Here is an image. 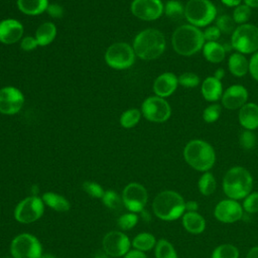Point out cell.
Wrapping results in <instances>:
<instances>
[{
	"label": "cell",
	"mask_w": 258,
	"mask_h": 258,
	"mask_svg": "<svg viewBox=\"0 0 258 258\" xmlns=\"http://www.w3.org/2000/svg\"><path fill=\"white\" fill-rule=\"evenodd\" d=\"M205 42L203 30L189 23L178 26L171 36L174 51L182 56H191L198 53L203 49Z\"/></svg>",
	"instance_id": "6da1fadb"
},
{
	"label": "cell",
	"mask_w": 258,
	"mask_h": 258,
	"mask_svg": "<svg viewBox=\"0 0 258 258\" xmlns=\"http://www.w3.org/2000/svg\"><path fill=\"white\" fill-rule=\"evenodd\" d=\"M166 41L163 33L154 28L140 31L133 40L135 54L144 60H152L159 57L165 50Z\"/></svg>",
	"instance_id": "7a4b0ae2"
},
{
	"label": "cell",
	"mask_w": 258,
	"mask_h": 258,
	"mask_svg": "<svg viewBox=\"0 0 258 258\" xmlns=\"http://www.w3.org/2000/svg\"><path fill=\"white\" fill-rule=\"evenodd\" d=\"M183 158L194 169L206 172L214 166L216 152L209 142L202 139H192L183 148Z\"/></svg>",
	"instance_id": "3957f363"
},
{
	"label": "cell",
	"mask_w": 258,
	"mask_h": 258,
	"mask_svg": "<svg viewBox=\"0 0 258 258\" xmlns=\"http://www.w3.org/2000/svg\"><path fill=\"white\" fill-rule=\"evenodd\" d=\"M223 190L232 200L245 199L252 190L253 177L248 169L242 166H233L225 173Z\"/></svg>",
	"instance_id": "277c9868"
},
{
	"label": "cell",
	"mask_w": 258,
	"mask_h": 258,
	"mask_svg": "<svg viewBox=\"0 0 258 258\" xmlns=\"http://www.w3.org/2000/svg\"><path fill=\"white\" fill-rule=\"evenodd\" d=\"M152 209L157 218L163 221H174L185 212L183 198L174 190H163L153 200Z\"/></svg>",
	"instance_id": "5b68a950"
},
{
	"label": "cell",
	"mask_w": 258,
	"mask_h": 258,
	"mask_svg": "<svg viewBox=\"0 0 258 258\" xmlns=\"http://www.w3.org/2000/svg\"><path fill=\"white\" fill-rule=\"evenodd\" d=\"M187 22L199 28L209 26L217 18V7L211 0H188L184 6Z\"/></svg>",
	"instance_id": "8992f818"
},
{
	"label": "cell",
	"mask_w": 258,
	"mask_h": 258,
	"mask_svg": "<svg viewBox=\"0 0 258 258\" xmlns=\"http://www.w3.org/2000/svg\"><path fill=\"white\" fill-rule=\"evenodd\" d=\"M231 47L242 54H253L258 50V26L252 23L238 25L231 35Z\"/></svg>",
	"instance_id": "52a82bcc"
},
{
	"label": "cell",
	"mask_w": 258,
	"mask_h": 258,
	"mask_svg": "<svg viewBox=\"0 0 258 258\" xmlns=\"http://www.w3.org/2000/svg\"><path fill=\"white\" fill-rule=\"evenodd\" d=\"M133 47L126 42H116L111 44L105 52L106 63L116 70L130 68L135 61Z\"/></svg>",
	"instance_id": "ba28073f"
},
{
	"label": "cell",
	"mask_w": 258,
	"mask_h": 258,
	"mask_svg": "<svg viewBox=\"0 0 258 258\" xmlns=\"http://www.w3.org/2000/svg\"><path fill=\"white\" fill-rule=\"evenodd\" d=\"M10 252L13 258H40L42 255L37 238L27 233L20 234L12 240Z\"/></svg>",
	"instance_id": "9c48e42d"
},
{
	"label": "cell",
	"mask_w": 258,
	"mask_h": 258,
	"mask_svg": "<svg viewBox=\"0 0 258 258\" xmlns=\"http://www.w3.org/2000/svg\"><path fill=\"white\" fill-rule=\"evenodd\" d=\"M141 114L148 121L162 123L169 119L171 115V107L164 98L152 96L143 101Z\"/></svg>",
	"instance_id": "30bf717a"
},
{
	"label": "cell",
	"mask_w": 258,
	"mask_h": 258,
	"mask_svg": "<svg viewBox=\"0 0 258 258\" xmlns=\"http://www.w3.org/2000/svg\"><path fill=\"white\" fill-rule=\"evenodd\" d=\"M42 199L32 196L22 200L15 208L14 217L16 221L22 224L33 223L38 220L44 211Z\"/></svg>",
	"instance_id": "8fae6325"
},
{
	"label": "cell",
	"mask_w": 258,
	"mask_h": 258,
	"mask_svg": "<svg viewBox=\"0 0 258 258\" xmlns=\"http://www.w3.org/2000/svg\"><path fill=\"white\" fill-rule=\"evenodd\" d=\"M148 195L146 188L137 182H131L125 186L122 192L123 205L131 212H141L146 203Z\"/></svg>",
	"instance_id": "7c38bea8"
},
{
	"label": "cell",
	"mask_w": 258,
	"mask_h": 258,
	"mask_svg": "<svg viewBox=\"0 0 258 258\" xmlns=\"http://www.w3.org/2000/svg\"><path fill=\"white\" fill-rule=\"evenodd\" d=\"M130 9L135 17L145 21H152L162 15L164 4L161 0H133Z\"/></svg>",
	"instance_id": "4fadbf2b"
},
{
	"label": "cell",
	"mask_w": 258,
	"mask_h": 258,
	"mask_svg": "<svg viewBox=\"0 0 258 258\" xmlns=\"http://www.w3.org/2000/svg\"><path fill=\"white\" fill-rule=\"evenodd\" d=\"M24 104L22 92L11 86L0 89V113L13 115L18 113Z\"/></svg>",
	"instance_id": "5bb4252c"
},
{
	"label": "cell",
	"mask_w": 258,
	"mask_h": 258,
	"mask_svg": "<svg viewBox=\"0 0 258 258\" xmlns=\"http://www.w3.org/2000/svg\"><path fill=\"white\" fill-rule=\"evenodd\" d=\"M130 240L122 232L112 231L105 235L103 239V249L108 256L121 257L130 249Z\"/></svg>",
	"instance_id": "9a60e30c"
},
{
	"label": "cell",
	"mask_w": 258,
	"mask_h": 258,
	"mask_svg": "<svg viewBox=\"0 0 258 258\" xmlns=\"http://www.w3.org/2000/svg\"><path fill=\"white\" fill-rule=\"evenodd\" d=\"M214 216L222 223H235L243 217V207L236 200H223L215 207Z\"/></svg>",
	"instance_id": "2e32d148"
},
{
	"label": "cell",
	"mask_w": 258,
	"mask_h": 258,
	"mask_svg": "<svg viewBox=\"0 0 258 258\" xmlns=\"http://www.w3.org/2000/svg\"><path fill=\"white\" fill-rule=\"evenodd\" d=\"M248 90L244 86L236 84L228 87L223 92L221 102L223 107H225L226 109L237 110L248 102Z\"/></svg>",
	"instance_id": "e0dca14e"
},
{
	"label": "cell",
	"mask_w": 258,
	"mask_h": 258,
	"mask_svg": "<svg viewBox=\"0 0 258 258\" xmlns=\"http://www.w3.org/2000/svg\"><path fill=\"white\" fill-rule=\"evenodd\" d=\"M23 25L16 19L7 18L0 21V42L12 44L21 39Z\"/></svg>",
	"instance_id": "ac0fdd59"
},
{
	"label": "cell",
	"mask_w": 258,
	"mask_h": 258,
	"mask_svg": "<svg viewBox=\"0 0 258 258\" xmlns=\"http://www.w3.org/2000/svg\"><path fill=\"white\" fill-rule=\"evenodd\" d=\"M178 86V79L173 73H163L159 75L153 83V91L160 98L171 96Z\"/></svg>",
	"instance_id": "d6986e66"
},
{
	"label": "cell",
	"mask_w": 258,
	"mask_h": 258,
	"mask_svg": "<svg viewBox=\"0 0 258 258\" xmlns=\"http://www.w3.org/2000/svg\"><path fill=\"white\" fill-rule=\"evenodd\" d=\"M238 120L244 130L254 131L258 128V104L247 102L239 109Z\"/></svg>",
	"instance_id": "ffe728a7"
},
{
	"label": "cell",
	"mask_w": 258,
	"mask_h": 258,
	"mask_svg": "<svg viewBox=\"0 0 258 258\" xmlns=\"http://www.w3.org/2000/svg\"><path fill=\"white\" fill-rule=\"evenodd\" d=\"M223 85L222 81L216 79L214 76L207 77L201 87V93L203 98L211 103H215L222 98L223 95Z\"/></svg>",
	"instance_id": "44dd1931"
},
{
	"label": "cell",
	"mask_w": 258,
	"mask_h": 258,
	"mask_svg": "<svg viewBox=\"0 0 258 258\" xmlns=\"http://www.w3.org/2000/svg\"><path fill=\"white\" fill-rule=\"evenodd\" d=\"M182 226L190 234L198 235L205 231L206 221L202 215L197 212H185L182 215Z\"/></svg>",
	"instance_id": "7402d4cb"
},
{
	"label": "cell",
	"mask_w": 258,
	"mask_h": 258,
	"mask_svg": "<svg viewBox=\"0 0 258 258\" xmlns=\"http://www.w3.org/2000/svg\"><path fill=\"white\" fill-rule=\"evenodd\" d=\"M202 50L204 57L212 63L222 62L227 53L226 47L218 41H206Z\"/></svg>",
	"instance_id": "603a6c76"
},
{
	"label": "cell",
	"mask_w": 258,
	"mask_h": 258,
	"mask_svg": "<svg viewBox=\"0 0 258 258\" xmlns=\"http://www.w3.org/2000/svg\"><path fill=\"white\" fill-rule=\"evenodd\" d=\"M228 69L234 77L242 78L249 73V60L245 54L233 52L228 59Z\"/></svg>",
	"instance_id": "cb8c5ba5"
},
{
	"label": "cell",
	"mask_w": 258,
	"mask_h": 258,
	"mask_svg": "<svg viewBox=\"0 0 258 258\" xmlns=\"http://www.w3.org/2000/svg\"><path fill=\"white\" fill-rule=\"evenodd\" d=\"M48 0H17L18 9L26 15H39L46 11Z\"/></svg>",
	"instance_id": "d4e9b609"
},
{
	"label": "cell",
	"mask_w": 258,
	"mask_h": 258,
	"mask_svg": "<svg viewBox=\"0 0 258 258\" xmlns=\"http://www.w3.org/2000/svg\"><path fill=\"white\" fill-rule=\"evenodd\" d=\"M56 36V26L52 22H44L38 26L35 31V38L38 45H48Z\"/></svg>",
	"instance_id": "484cf974"
},
{
	"label": "cell",
	"mask_w": 258,
	"mask_h": 258,
	"mask_svg": "<svg viewBox=\"0 0 258 258\" xmlns=\"http://www.w3.org/2000/svg\"><path fill=\"white\" fill-rule=\"evenodd\" d=\"M41 199L46 206H48L49 208L53 209L56 212H68L70 210L71 206L69 201L62 196H59L55 192L47 191L42 196Z\"/></svg>",
	"instance_id": "4316f807"
},
{
	"label": "cell",
	"mask_w": 258,
	"mask_h": 258,
	"mask_svg": "<svg viewBox=\"0 0 258 258\" xmlns=\"http://www.w3.org/2000/svg\"><path fill=\"white\" fill-rule=\"evenodd\" d=\"M198 187L203 196H211L217 188V181L213 173L210 171L204 172L198 181Z\"/></svg>",
	"instance_id": "83f0119b"
},
{
	"label": "cell",
	"mask_w": 258,
	"mask_h": 258,
	"mask_svg": "<svg viewBox=\"0 0 258 258\" xmlns=\"http://www.w3.org/2000/svg\"><path fill=\"white\" fill-rule=\"evenodd\" d=\"M156 243H157V242H156V240H155V237H154L152 234L144 232V233L138 234V235L133 239L132 245H133V247H134L136 250L145 252V251H149V250H151L153 247H155Z\"/></svg>",
	"instance_id": "f1b7e54d"
},
{
	"label": "cell",
	"mask_w": 258,
	"mask_h": 258,
	"mask_svg": "<svg viewBox=\"0 0 258 258\" xmlns=\"http://www.w3.org/2000/svg\"><path fill=\"white\" fill-rule=\"evenodd\" d=\"M163 12L171 20H179L184 17V6L180 1L169 0L165 3Z\"/></svg>",
	"instance_id": "f546056e"
},
{
	"label": "cell",
	"mask_w": 258,
	"mask_h": 258,
	"mask_svg": "<svg viewBox=\"0 0 258 258\" xmlns=\"http://www.w3.org/2000/svg\"><path fill=\"white\" fill-rule=\"evenodd\" d=\"M155 258H177V254L170 242L160 239L155 245Z\"/></svg>",
	"instance_id": "4dcf8cb0"
},
{
	"label": "cell",
	"mask_w": 258,
	"mask_h": 258,
	"mask_svg": "<svg viewBox=\"0 0 258 258\" xmlns=\"http://www.w3.org/2000/svg\"><path fill=\"white\" fill-rule=\"evenodd\" d=\"M212 258H239V250L232 244H222L214 249Z\"/></svg>",
	"instance_id": "1f68e13d"
},
{
	"label": "cell",
	"mask_w": 258,
	"mask_h": 258,
	"mask_svg": "<svg viewBox=\"0 0 258 258\" xmlns=\"http://www.w3.org/2000/svg\"><path fill=\"white\" fill-rule=\"evenodd\" d=\"M141 118V112L138 109H128L122 113L120 117V124L124 128H132L137 125Z\"/></svg>",
	"instance_id": "d6a6232c"
},
{
	"label": "cell",
	"mask_w": 258,
	"mask_h": 258,
	"mask_svg": "<svg viewBox=\"0 0 258 258\" xmlns=\"http://www.w3.org/2000/svg\"><path fill=\"white\" fill-rule=\"evenodd\" d=\"M251 13H252V8H250L248 5L244 3L243 4L241 3L240 5L234 8L232 17L236 24L241 25V24L248 23V20L251 17Z\"/></svg>",
	"instance_id": "836d02e7"
},
{
	"label": "cell",
	"mask_w": 258,
	"mask_h": 258,
	"mask_svg": "<svg viewBox=\"0 0 258 258\" xmlns=\"http://www.w3.org/2000/svg\"><path fill=\"white\" fill-rule=\"evenodd\" d=\"M235 24L236 23H235L233 17L229 16V15L223 14L216 18V26L220 29V31L222 33H226V34L233 33L234 29L236 28Z\"/></svg>",
	"instance_id": "e575fe53"
},
{
	"label": "cell",
	"mask_w": 258,
	"mask_h": 258,
	"mask_svg": "<svg viewBox=\"0 0 258 258\" xmlns=\"http://www.w3.org/2000/svg\"><path fill=\"white\" fill-rule=\"evenodd\" d=\"M102 200L105 206L111 210H120L123 205L122 198L119 197L114 190L105 191Z\"/></svg>",
	"instance_id": "d590c367"
},
{
	"label": "cell",
	"mask_w": 258,
	"mask_h": 258,
	"mask_svg": "<svg viewBox=\"0 0 258 258\" xmlns=\"http://www.w3.org/2000/svg\"><path fill=\"white\" fill-rule=\"evenodd\" d=\"M257 143V136L254 131L244 130L239 136V144L245 150L253 149Z\"/></svg>",
	"instance_id": "8d00e7d4"
},
{
	"label": "cell",
	"mask_w": 258,
	"mask_h": 258,
	"mask_svg": "<svg viewBox=\"0 0 258 258\" xmlns=\"http://www.w3.org/2000/svg\"><path fill=\"white\" fill-rule=\"evenodd\" d=\"M177 79H178V85L187 89L197 88L201 83L200 77L197 74L190 73V72L181 74L179 77H177Z\"/></svg>",
	"instance_id": "74e56055"
},
{
	"label": "cell",
	"mask_w": 258,
	"mask_h": 258,
	"mask_svg": "<svg viewBox=\"0 0 258 258\" xmlns=\"http://www.w3.org/2000/svg\"><path fill=\"white\" fill-rule=\"evenodd\" d=\"M221 106L217 103H212L203 111V119L206 123L216 122L221 115Z\"/></svg>",
	"instance_id": "f35d334b"
},
{
	"label": "cell",
	"mask_w": 258,
	"mask_h": 258,
	"mask_svg": "<svg viewBox=\"0 0 258 258\" xmlns=\"http://www.w3.org/2000/svg\"><path fill=\"white\" fill-rule=\"evenodd\" d=\"M243 210L247 213H258V191L250 192L243 202Z\"/></svg>",
	"instance_id": "ab89813d"
},
{
	"label": "cell",
	"mask_w": 258,
	"mask_h": 258,
	"mask_svg": "<svg viewBox=\"0 0 258 258\" xmlns=\"http://www.w3.org/2000/svg\"><path fill=\"white\" fill-rule=\"evenodd\" d=\"M83 188L90 197H93V198H96V199L103 198V196L105 194L102 186L99 183L94 182V181L84 182L83 183Z\"/></svg>",
	"instance_id": "60d3db41"
},
{
	"label": "cell",
	"mask_w": 258,
	"mask_h": 258,
	"mask_svg": "<svg viewBox=\"0 0 258 258\" xmlns=\"http://www.w3.org/2000/svg\"><path fill=\"white\" fill-rule=\"evenodd\" d=\"M137 221L138 217L135 215V213L124 214L118 219V226L122 230H130L137 224Z\"/></svg>",
	"instance_id": "b9f144b4"
},
{
	"label": "cell",
	"mask_w": 258,
	"mask_h": 258,
	"mask_svg": "<svg viewBox=\"0 0 258 258\" xmlns=\"http://www.w3.org/2000/svg\"><path fill=\"white\" fill-rule=\"evenodd\" d=\"M206 41H218L222 32L216 25H209L203 30Z\"/></svg>",
	"instance_id": "7bdbcfd3"
},
{
	"label": "cell",
	"mask_w": 258,
	"mask_h": 258,
	"mask_svg": "<svg viewBox=\"0 0 258 258\" xmlns=\"http://www.w3.org/2000/svg\"><path fill=\"white\" fill-rule=\"evenodd\" d=\"M249 74L258 82V50L252 54L249 60Z\"/></svg>",
	"instance_id": "ee69618b"
},
{
	"label": "cell",
	"mask_w": 258,
	"mask_h": 258,
	"mask_svg": "<svg viewBox=\"0 0 258 258\" xmlns=\"http://www.w3.org/2000/svg\"><path fill=\"white\" fill-rule=\"evenodd\" d=\"M38 45L37 40L33 36H25L20 41V47L25 51H30Z\"/></svg>",
	"instance_id": "f6af8a7d"
},
{
	"label": "cell",
	"mask_w": 258,
	"mask_h": 258,
	"mask_svg": "<svg viewBox=\"0 0 258 258\" xmlns=\"http://www.w3.org/2000/svg\"><path fill=\"white\" fill-rule=\"evenodd\" d=\"M46 12L50 17L60 18L63 15V8L57 3H51V4H48L46 8Z\"/></svg>",
	"instance_id": "bcb514c9"
},
{
	"label": "cell",
	"mask_w": 258,
	"mask_h": 258,
	"mask_svg": "<svg viewBox=\"0 0 258 258\" xmlns=\"http://www.w3.org/2000/svg\"><path fill=\"white\" fill-rule=\"evenodd\" d=\"M124 258H147L146 255L139 250H129L125 255Z\"/></svg>",
	"instance_id": "7dc6e473"
},
{
	"label": "cell",
	"mask_w": 258,
	"mask_h": 258,
	"mask_svg": "<svg viewBox=\"0 0 258 258\" xmlns=\"http://www.w3.org/2000/svg\"><path fill=\"white\" fill-rule=\"evenodd\" d=\"M199 209V205L196 201L185 202V211L186 212H197Z\"/></svg>",
	"instance_id": "c3c4849f"
},
{
	"label": "cell",
	"mask_w": 258,
	"mask_h": 258,
	"mask_svg": "<svg viewBox=\"0 0 258 258\" xmlns=\"http://www.w3.org/2000/svg\"><path fill=\"white\" fill-rule=\"evenodd\" d=\"M225 6L227 7H237L238 5H240L242 3L243 0H220Z\"/></svg>",
	"instance_id": "681fc988"
},
{
	"label": "cell",
	"mask_w": 258,
	"mask_h": 258,
	"mask_svg": "<svg viewBox=\"0 0 258 258\" xmlns=\"http://www.w3.org/2000/svg\"><path fill=\"white\" fill-rule=\"evenodd\" d=\"M246 258H258V246H255L253 248H251L247 255H246Z\"/></svg>",
	"instance_id": "f907efd6"
},
{
	"label": "cell",
	"mask_w": 258,
	"mask_h": 258,
	"mask_svg": "<svg viewBox=\"0 0 258 258\" xmlns=\"http://www.w3.org/2000/svg\"><path fill=\"white\" fill-rule=\"evenodd\" d=\"M214 77H215L216 79H218V80L222 81V79L225 77V70H224V69H222V68H220V69L216 70V71H215V73H214Z\"/></svg>",
	"instance_id": "816d5d0a"
},
{
	"label": "cell",
	"mask_w": 258,
	"mask_h": 258,
	"mask_svg": "<svg viewBox=\"0 0 258 258\" xmlns=\"http://www.w3.org/2000/svg\"><path fill=\"white\" fill-rule=\"evenodd\" d=\"M243 2L250 8H258V0H243Z\"/></svg>",
	"instance_id": "f5cc1de1"
},
{
	"label": "cell",
	"mask_w": 258,
	"mask_h": 258,
	"mask_svg": "<svg viewBox=\"0 0 258 258\" xmlns=\"http://www.w3.org/2000/svg\"><path fill=\"white\" fill-rule=\"evenodd\" d=\"M94 258H108V255L106 253H98L95 255Z\"/></svg>",
	"instance_id": "db71d44e"
},
{
	"label": "cell",
	"mask_w": 258,
	"mask_h": 258,
	"mask_svg": "<svg viewBox=\"0 0 258 258\" xmlns=\"http://www.w3.org/2000/svg\"><path fill=\"white\" fill-rule=\"evenodd\" d=\"M40 258H56V257L51 254H44V255H41Z\"/></svg>",
	"instance_id": "11a10c76"
}]
</instances>
